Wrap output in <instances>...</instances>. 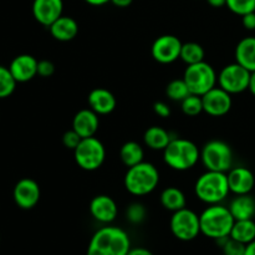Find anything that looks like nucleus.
I'll return each instance as SVG.
<instances>
[{"label": "nucleus", "instance_id": "obj_6", "mask_svg": "<svg viewBox=\"0 0 255 255\" xmlns=\"http://www.w3.org/2000/svg\"><path fill=\"white\" fill-rule=\"evenodd\" d=\"M183 80L188 85L191 94L203 96L209 90L217 86L218 75L212 65L202 61L198 64L188 65L184 70Z\"/></svg>", "mask_w": 255, "mask_h": 255}, {"label": "nucleus", "instance_id": "obj_26", "mask_svg": "<svg viewBox=\"0 0 255 255\" xmlns=\"http://www.w3.org/2000/svg\"><path fill=\"white\" fill-rule=\"evenodd\" d=\"M231 238L243 244H249L255 241V222L253 219L236 221L231 232Z\"/></svg>", "mask_w": 255, "mask_h": 255}, {"label": "nucleus", "instance_id": "obj_1", "mask_svg": "<svg viewBox=\"0 0 255 255\" xmlns=\"http://www.w3.org/2000/svg\"><path fill=\"white\" fill-rule=\"evenodd\" d=\"M131 248V239L127 232L107 224L95 232L86 255H127Z\"/></svg>", "mask_w": 255, "mask_h": 255}, {"label": "nucleus", "instance_id": "obj_14", "mask_svg": "<svg viewBox=\"0 0 255 255\" xmlns=\"http://www.w3.org/2000/svg\"><path fill=\"white\" fill-rule=\"evenodd\" d=\"M89 208L92 218L102 224H111L119 214V207L115 199L106 194L94 197Z\"/></svg>", "mask_w": 255, "mask_h": 255}, {"label": "nucleus", "instance_id": "obj_44", "mask_svg": "<svg viewBox=\"0 0 255 255\" xmlns=\"http://www.w3.org/2000/svg\"><path fill=\"white\" fill-rule=\"evenodd\" d=\"M0 241H1V237H0Z\"/></svg>", "mask_w": 255, "mask_h": 255}, {"label": "nucleus", "instance_id": "obj_13", "mask_svg": "<svg viewBox=\"0 0 255 255\" xmlns=\"http://www.w3.org/2000/svg\"><path fill=\"white\" fill-rule=\"evenodd\" d=\"M41 191L36 181L31 178H22L15 184L12 191V198L19 208L29 211L32 209L40 201Z\"/></svg>", "mask_w": 255, "mask_h": 255}, {"label": "nucleus", "instance_id": "obj_10", "mask_svg": "<svg viewBox=\"0 0 255 255\" xmlns=\"http://www.w3.org/2000/svg\"><path fill=\"white\" fill-rule=\"evenodd\" d=\"M251 74L249 70L239 65L238 62L229 64L224 66L218 74V86L231 95L242 94L248 90Z\"/></svg>", "mask_w": 255, "mask_h": 255}, {"label": "nucleus", "instance_id": "obj_16", "mask_svg": "<svg viewBox=\"0 0 255 255\" xmlns=\"http://www.w3.org/2000/svg\"><path fill=\"white\" fill-rule=\"evenodd\" d=\"M229 189L236 196L249 194L254 188L255 177L253 172L247 167H232L227 172Z\"/></svg>", "mask_w": 255, "mask_h": 255}, {"label": "nucleus", "instance_id": "obj_37", "mask_svg": "<svg viewBox=\"0 0 255 255\" xmlns=\"http://www.w3.org/2000/svg\"><path fill=\"white\" fill-rule=\"evenodd\" d=\"M242 24L247 30H255V11L243 15L242 16Z\"/></svg>", "mask_w": 255, "mask_h": 255}, {"label": "nucleus", "instance_id": "obj_39", "mask_svg": "<svg viewBox=\"0 0 255 255\" xmlns=\"http://www.w3.org/2000/svg\"><path fill=\"white\" fill-rule=\"evenodd\" d=\"M133 0H111L112 4L117 7H127L132 4Z\"/></svg>", "mask_w": 255, "mask_h": 255}, {"label": "nucleus", "instance_id": "obj_2", "mask_svg": "<svg viewBox=\"0 0 255 255\" xmlns=\"http://www.w3.org/2000/svg\"><path fill=\"white\" fill-rule=\"evenodd\" d=\"M201 234L218 241L231 236L232 228L236 222L228 207L221 204L208 206L201 214Z\"/></svg>", "mask_w": 255, "mask_h": 255}, {"label": "nucleus", "instance_id": "obj_4", "mask_svg": "<svg viewBox=\"0 0 255 255\" xmlns=\"http://www.w3.org/2000/svg\"><path fill=\"white\" fill-rule=\"evenodd\" d=\"M124 183L125 188L132 196H147L158 187L159 172L154 164L143 161L127 169Z\"/></svg>", "mask_w": 255, "mask_h": 255}, {"label": "nucleus", "instance_id": "obj_43", "mask_svg": "<svg viewBox=\"0 0 255 255\" xmlns=\"http://www.w3.org/2000/svg\"><path fill=\"white\" fill-rule=\"evenodd\" d=\"M248 90L255 96V71H253L251 74V81H249Z\"/></svg>", "mask_w": 255, "mask_h": 255}, {"label": "nucleus", "instance_id": "obj_8", "mask_svg": "<svg viewBox=\"0 0 255 255\" xmlns=\"http://www.w3.org/2000/svg\"><path fill=\"white\" fill-rule=\"evenodd\" d=\"M75 162L84 171H96L106 159V148L97 137L82 138L79 146L74 149Z\"/></svg>", "mask_w": 255, "mask_h": 255}, {"label": "nucleus", "instance_id": "obj_31", "mask_svg": "<svg viewBox=\"0 0 255 255\" xmlns=\"http://www.w3.org/2000/svg\"><path fill=\"white\" fill-rule=\"evenodd\" d=\"M216 242L222 247V251H223L224 255H244V253H246V244L241 243L238 241H234L231 237L218 239Z\"/></svg>", "mask_w": 255, "mask_h": 255}, {"label": "nucleus", "instance_id": "obj_27", "mask_svg": "<svg viewBox=\"0 0 255 255\" xmlns=\"http://www.w3.org/2000/svg\"><path fill=\"white\" fill-rule=\"evenodd\" d=\"M204 56H206V52H204V49L202 47V45H199L198 42L189 41L184 42L182 45L181 57L179 59L183 62H186L187 66L204 61Z\"/></svg>", "mask_w": 255, "mask_h": 255}, {"label": "nucleus", "instance_id": "obj_11", "mask_svg": "<svg viewBox=\"0 0 255 255\" xmlns=\"http://www.w3.org/2000/svg\"><path fill=\"white\" fill-rule=\"evenodd\" d=\"M182 45L183 42L174 35H162L152 44V57L159 64H172L181 57Z\"/></svg>", "mask_w": 255, "mask_h": 255}, {"label": "nucleus", "instance_id": "obj_40", "mask_svg": "<svg viewBox=\"0 0 255 255\" xmlns=\"http://www.w3.org/2000/svg\"><path fill=\"white\" fill-rule=\"evenodd\" d=\"M207 2L213 7H222L227 5V0H207Z\"/></svg>", "mask_w": 255, "mask_h": 255}, {"label": "nucleus", "instance_id": "obj_34", "mask_svg": "<svg viewBox=\"0 0 255 255\" xmlns=\"http://www.w3.org/2000/svg\"><path fill=\"white\" fill-rule=\"evenodd\" d=\"M81 139L82 137L80 136L75 129L71 128L70 131H66L64 133V136H62V143H64V146L66 147V148L72 149V151H74V149L79 146Z\"/></svg>", "mask_w": 255, "mask_h": 255}, {"label": "nucleus", "instance_id": "obj_35", "mask_svg": "<svg viewBox=\"0 0 255 255\" xmlns=\"http://www.w3.org/2000/svg\"><path fill=\"white\" fill-rule=\"evenodd\" d=\"M55 72V65L50 60H40L37 64V75L40 77H50Z\"/></svg>", "mask_w": 255, "mask_h": 255}, {"label": "nucleus", "instance_id": "obj_24", "mask_svg": "<svg viewBox=\"0 0 255 255\" xmlns=\"http://www.w3.org/2000/svg\"><path fill=\"white\" fill-rule=\"evenodd\" d=\"M161 204L164 209L169 212H177L179 209L186 208L187 199L183 192L177 187H168V188L163 189L161 193Z\"/></svg>", "mask_w": 255, "mask_h": 255}, {"label": "nucleus", "instance_id": "obj_21", "mask_svg": "<svg viewBox=\"0 0 255 255\" xmlns=\"http://www.w3.org/2000/svg\"><path fill=\"white\" fill-rule=\"evenodd\" d=\"M236 62L251 72L255 71V36L242 39L236 47Z\"/></svg>", "mask_w": 255, "mask_h": 255}, {"label": "nucleus", "instance_id": "obj_33", "mask_svg": "<svg viewBox=\"0 0 255 255\" xmlns=\"http://www.w3.org/2000/svg\"><path fill=\"white\" fill-rule=\"evenodd\" d=\"M147 217V209L141 203H132L127 207L126 218L132 224L143 223Z\"/></svg>", "mask_w": 255, "mask_h": 255}, {"label": "nucleus", "instance_id": "obj_25", "mask_svg": "<svg viewBox=\"0 0 255 255\" xmlns=\"http://www.w3.org/2000/svg\"><path fill=\"white\" fill-rule=\"evenodd\" d=\"M120 158H121L122 163L126 167H128V168L129 167L136 166V164L143 162V147H142L138 142H126V143L122 144L121 149H120Z\"/></svg>", "mask_w": 255, "mask_h": 255}, {"label": "nucleus", "instance_id": "obj_5", "mask_svg": "<svg viewBox=\"0 0 255 255\" xmlns=\"http://www.w3.org/2000/svg\"><path fill=\"white\" fill-rule=\"evenodd\" d=\"M194 192L198 199L208 206L221 204L231 193L227 173L206 171L197 179L194 184Z\"/></svg>", "mask_w": 255, "mask_h": 255}, {"label": "nucleus", "instance_id": "obj_18", "mask_svg": "<svg viewBox=\"0 0 255 255\" xmlns=\"http://www.w3.org/2000/svg\"><path fill=\"white\" fill-rule=\"evenodd\" d=\"M99 115L91 109L80 110L72 120V129H75L82 138L95 136L99 131Z\"/></svg>", "mask_w": 255, "mask_h": 255}, {"label": "nucleus", "instance_id": "obj_3", "mask_svg": "<svg viewBox=\"0 0 255 255\" xmlns=\"http://www.w3.org/2000/svg\"><path fill=\"white\" fill-rule=\"evenodd\" d=\"M201 159V151L194 142L187 138H172L163 151V161L174 171H188Z\"/></svg>", "mask_w": 255, "mask_h": 255}, {"label": "nucleus", "instance_id": "obj_20", "mask_svg": "<svg viewBox=\"0 0 255 255\" xmlns=\"http://www.w3.org/2000/svg\"><path fill=\"white\" fill-rule=\"evenodd\" d=\"M49 29L50 34L55 40L64 42L75 39L79 34V24L76 20L71 16H65V15H61L56 21L52 22Z\"/></svg>", "mask_w": 255, "mask_h": 255}, {"label": "nucleus", "instance_id": "obj_19", "mask_svg": "<svg viewBox=\"0 0 255 255\" xmlns=\"http://www.w3.org/2000/svg\"><path fill=\"white\" fill-rule=\"evenodd\" d=\"M87 102L92 111L96 112L97 115H110L116 109V97L110 90L104 89V87H97L90 91Z\"/></svg>", "mask_w": 255, "mask_h": 255}, {"label": "nucleus", "instance_id": "obj_9", "mask_svg": "<svg viewBox=\"0 0 255 255\" xmlns=\"http://www.w3.org/2000/svg\"><path fill=\"white\" fill-rule=\"evenodd\" d=\"M169 228L172 234L178 241L191 242L201 234V222L199 216L189 208L179 209L173 212L169 221Z\"/></svg>", "mask_w": 255, "mask_h": 255}, {"label": "nucleus", "instance_id": "obj_12", "mask_svg": "<svg viewBox=\"0 0 255 255\" xmlns=\"http://www.w3.org/2000/svg\"><path fill=\"white\" fill-rule=\"evenodd\" d=\"M202 100H203L204 112L213 117H222L227 115L231 111L233 105L232 95L219 86L209 90L202 96Z\"/></svg>", "mask_w": 255, "mask_h": 255}, {"label": "nucleus", "instance_id": "obj_22", "mask_svg": "<svg viewBox=\"0 0 255 255\" xmlns=\"http://www.w3.org/2000/svg\"><path fill=\"white\" fill-rule=\"evenodd\" d=\"M228 208L236 221L253 219L255 217V199L251 194H241L231 202Z\"/></svg>", "mask_w": 255, "mask_h": 255}, {"label": "nucleus", "instance_id": "obj_41", "mask_svg": "<svg viewBox=\"0 0 255 255\" xmlns=\"http://www.w3.org/2000/svg\"><path fill=\"white\" fill-rule=\"evenodd\" d=\"M87 4L92 5V6H102V5L111 2V0H85Z\"/></svg>", "mask_w": 255, "mask_h": 255}, {"label": "nucleus", "instance_id": "obj_42", "mask_svg": "<svg viewBox=\"0 0 255 255\" xmlns=\"http://www.w3.org/2000/svg\"><path fill=\"white\" fill-rule=\"evenodd\" d=\"M244 255H255V241L247 244L246 253H244Z\"/></svg>", "mask_w": 255, "mask_h": 255}, {"label": "nucleus", "instance_id": "obj_30", "mask_svg": "<svg viewBox=\"0 0 255 255\" xmlns=\"http://www.w3.org/2000/svg\"><path fill=\"white\" fill-rule=\"evenodd\" d=\"M181 107L183 114L191 117L198 116L202 112H204L202 96H198V95L194 94H191L188 97H186V99L181 102Z\"/></svg>", "mask_w": 255, "mask_h": 255}, {"label": "nucleus", "instance_id": "obj_17", "mask_svg": "<svg viewBox=\"0 0 255 255\" xmlns=\"http://www.w3.org/2000/svg\"><path fill=\"white\" fill-rule=\"evenodd\" d=\"M37 61L32 55H17L10 62L9 70L16 82H27L37 75Z\"/></svg>", "mask_w": 255, "mask_h": 255}, {"label": "nucleus", "instance_id": "obj_29", "mask_svg": "<svg viewBox=\"0 0 255 255\" xmlns=\"http://www.w3.org/2000/svg\"><path fill=\"white\" fill-rule=\"evenodd\" d=\"M16 80L11 75L9 67L0 65V99L11 96L16 89Z\"/></svg>", "mask_w": 255, "mask_h": 255}, {"label": "nucleus", "instance_id": "obj_32", "mask_svg": "<svg viewBox=\"0 0 255 255\" xmlns=\"http://www.w3.org/2000/svg\"><path fill=\"white\" fill-rule=\"evenodd\" d=\"M227 6L234 14L243 16L255 11V0H227Z\"/></svg>", "mask_w": 255, "mask_h": 255}, {"label": "nucleus", "instance_id": "obj_23", "mask_svg": "<svg viewBox=\"0 0 255 255\" xmlns=\"http://www.w3.org/2000/svg\"><path fill=\"white\" fill-rule=\"evenodd\" d=\"M143 141L148 148L154 149V151H164V148L172 141V137L171 133L163 127L152 126L144 132Z\"/></svg>", "mask_w": 255, "mask_h": 255}, {"label": "nucleus", "instance_id": "obj_7", "mask_svg": "<svg viewBox=\"0 0 255 255\" xmlns=\"http://www.w3.org/2000/svg\"><path fill=\"white\" fill-rule=\"evenodd\" d=\"M201 161L207 171L227 173L233 167V151L226 142L213 139L201 149Z\"/></svg>", "mask_w": 255, "mask_h": 255}, {"label": "nucleus", "instance_id": "obj_28", "mask_svg": "<svg viewBox=\"0 0 255 255\" xmlns=\"http://www.w3.org/2000/svg\"><path fill=\"white\" fill-rule=\"evenodd\" d=\"M166 95L168 96L169 100L177 102H182L186 97H188L191 95V91H189L188 85L186 84V81L182 79H176L172 80L166 87Z\"/></svg>", "mask_w": 255, "mask_h": 255}, {"label": "nucleus", "instance_id": "obj_15", "mask_svg": "<svg viewBox=\"0 0 255 255\" xmlns=\"http://www.w3.org/2000/svg\"><path fill=\"white\" fill-rule=\"evenodd\" d=\"M62 0H34L32 15L39 24L49 27L62 15Z\"/></svg>", "mask_w": 255, "mask_h": 255}, {"label": "nucleus", "instance_id": "obj_38", "mask_svg": "<svg viewBox=\"0 0 255 255\" xmlns=\"http://www.w3.org/2000/svg\"><path fill=\"white\" fill-rule=\"evenodd\" d=\"M127 255H153V253L143 247H137V248H131Z\"/></svg>", "mask_w": 255, "mask_h": 255}, {"label": "nucleus", "instance_id": "obj_36", "mask_svg": "<svg viewBox=\"0 0 255 255\" xmlns=\"http://www.w3.org/2000/svg\"><path fill=\"white\" fill-rule=\"evenodd\" d=\"M153 111L157 116L162 117V119H167V117L171 116V109H169V106L166 102H156V104L153 105Z\"/></svg>", "mask_w": 255, "mask_h": 255}]
</instances>
